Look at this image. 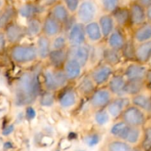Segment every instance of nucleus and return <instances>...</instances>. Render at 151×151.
<instances>
[{"mask_svg": "<svg viewBox=\"0 0 151 151\" xmlns=\"http://www.w3.org/2000/svg\"><path fill=\"white\" fill-rule=\"evenodd\" d=\"M41 72L25 71L21 74L14 86V103L18 107L33 105L41 94Z\"/></svg>", "mask_w": 151, "mask_h": 151, "instance_id": "nucleus-1", "label": "nucleus"}, {"mask_svg": "<svg viewBox=\"0 0 151 151\" xmlns=\"http://www.w3.org/2000/svg\"><path fill=\"white\" fill-rule=\"evenodd\" d=\"M41 80L45 91L55 92L63 89L69 82L63 68H55L51 66L41 70Z\"/></svg>", "mask_w": 151, "mask_h": 151, "instance_id": "nucleus-2", "label": "nucleus"}, {"mask_svg": "<svg viewBox=\"0 0 151 151\" xmlns=\"http://www.w3.org/2000/svg\"><path fill=\"white\" fill-rule=\"evenodd\" d=\"M10 57L18 64H27L38 60L35 44H16L10 50Z\"/></svg>", "mask_w": 151, "mask_h": 151, "instance_id": "nucleus-3", "label": "nucleus"}, {"mask_svg": "<svg viewBox=\"0 0 151 151\" xmlns=\"http://www.w3.org/2000/svg\"><path fill=\"white\" fill-rule=\"evenodd\" d=\"M119 119L131 127L144 128L149 120V115L137 106L131 104L122 112Z\"/></svg>", "mask_w": 151, "mask_h": 151, "instance_id": "nucleus-4", "label": "nucleus"}, {"mask_svg": "<svg viewBox=\"0 0 151 151\" xmlns=\"http://www.w3.org/2000/svg\"><path fill=\"white\" fill-rule=\"evenodd\" d=\"M114 96L108 87H100L90 96L89 105L94 111L106 109Z\"/></svg>", "mask_w": 151, "mask_h": 151, "instance_id": "nucleus-5", "label": "nucleus"}, {"mask_svg": "<svg viewBox=\"0 0 151 151\" xmlns=\"http://www.w3.org/2000/svg\"><path fill=\"white\" fill-rule=\"evenodd\" d=\"M75 15L78 22L86 24L96 20L97 15V6L91 0H83L80 4Z\"/></svg>", "mask_w": 151, "mask_h": 151, "instance_id": "nucleus-6", "label": "nucleus"}, {"mask_svg": "<svg viewBox=\"0 0 151 151\" xmlns=\"http://www.w3.org/2000/svg\"><path fill=\"white\" fill-rule=\"evenodd\" d=\"M89 75L97 87L103 86L114 75V66L107 63H100L89 72Z\"/></svg>", "mask_w": 151, "mask_h": 151, "instance_id": "nucleus-7", "label": "nucleus"}, {"mask_svg": "<svg viewBox=\"0 0 151 151\" xmlns=\"http://www.w3.org/2000/svg\"><path fill=\"white\" fill-rule=\"evenodd\" d=\"M66 35L69 42V47L86 44L87 38L85 31V24L78 21L71 25Z\"/></svg>", "mask_w": 151, "mask_h": 151, "instance_id": "nucleus-8", "label": "nucleus"}, {"mask_svg": "<svg viewBox=\"0 0 151 151\" xmlns=\"http://www.w3.org/2000/svg\"><path fill=\"white\" fill-rule=\"evenodd\" d=\"M131 104V97L128 96L114 97L106 107V110L108 111L112 119H118L120 118L125 109Z\"/></svg>", "mask_w": 151, "mask_h": 151, "instance_id": "nucleus-9", "label": "nucleus"}, {"mask_svg": "<svg viewBox=\"0 0 151 151\" xmlns=\"http://www.w3.org/2000/svg\"><path fill=\"white\" fill-rule=\"evenodd\" d=\"M148 69L149 66L147 64L139 62L130 63L125 67L123 75L128 81H145Z\"/></svg>", "mask_w": 151, "mask_h": 151, "instance_id": "nucleus-10", "label": "nucleus"}, {"mask_svg": "<svg viewBox=\"0 0 151 151\" xmlns=\"http://www.w3.org/2000/svg\"><path fill=\"white\" fill-rule=\"evenodd\" d=\"M91 55V50L89 46L86 44L68 47V58H72L77 60L83 68L89 63Z\"/></svg>", "mask_w": 151, "mask_h": 151, "instance_id": "nucleus-11", "label": "nucleus"}, {"mask_svg": "<svg viewBox=\"0 0 151 151\" xmlns=\"http://www.w3.org/2000/svg\"><path fill=\"white\" fill-rule=\"evenodd\" d=\"M78 101V93L74 88L63 90L58 99L59 107L65 111H69L75 107Z\"/></svg>", "mask_w": 151, "mask_h": 151, "instance_id": "nucleus-12", "label": "nucleus"}, {"mask_svg": "<svg viewBox=\"0 0 151 151\" xmlns=\"http://www.w3.org/2000/svg\"><path fill=\"white\" fill-rule=\"evenodd\" d=\"M63 31V24L51 15H47L42 19V34L50 38H54Z\"/></svg>", "mask_w": 151, "mask_h": 151, "instance_id": "nucleus-13", "label": "nucleus"}, {"mask_svg": "<svg viewBox=\"0 0 151 151\" xmlns=\"http://www.w3.org/2000/svg\"><path fill=\"white\" fill-rule=\"evenodd\" d=\"M131 24L136 27L147 22L146 7L137 0L133 1L129 7Z\"/></svg>", "mask_w": 151, "mask_h": 151, "instance_id": "nucleus-14", "label": "nucleus"}, {"mask_svg": "<svg viewBox=\"0 0 151 151\" xmlns=\"http://www.w3.org/2000/svg\"><path fill=\"white\" fill-rule=\"evenodd\" d=\"M83 69L82 65L78 60L72 58H68L63 67L69 82L75 81L81 78Z\"/></svg>", "mask_w": 151, "mask_h": 151, "instance_id": "nucleus-15", "label": "nucleus"}, {"mask_svg": "<svg viewBox=\"0 0 151 151\" xmlns=\"http://www.w3.org/2000/svg\"><path fill=\"white\" fill-rule=\"evenodd\" d=\"M25 35V27L13 22H11L6 27V39L10 44H17Z\"/></svg>", "mask_w": 151, "mask_h": 151, "instance_id": "nucleus-16", "label": "nucleus"}, {"mask_svg": "<svg viewBox=\"0 0 151 151\" xmlns=\"http://www.w3.org/2000/svg\"><path fill=\"white\" fill-rule=\"evenodd\" d=\"M35 44L38 53V60H47L50 52L52 51L51 38H48L44 34H41L35 38Z\"/></svg>", "mask_w": 151, "mask_h": 151, "instance_id": "nucleus-17", "label": "nucleus"}, {"mask_svg": "<svg viewBox=\"0 0 151 151\" xmlns=\"http://www.w3.org/2000/svg\"><path fill=\"white\" fill-rule=\"evenodd\" d=\"M136 44H141L151 40V22L147 21L139 26L136 27L132 35Z\"/></svg>", "mask_w": 151, "mask_h": 151, "instance_id": "nucleus-18", "label": "nucleus"}, {"mask_svg": "<svg viewBox=\"0 0 151 151\" xmlns=\"http://www.w3.org/2000/svg\"><path fill=\"white\" fill-rule=\"evenodd\" d=\"M44 7L45 6L41 4L28 2L22 4L19 7L18 12H19V14L20 15L21 17L26 19L27 20L30 18L38 16V15L44 13Z\"/></svg>", "mask_w": 151, "mask_h": 151, "instance_id": "nucleus-19", "label": "nucleus"}, {"mask_svg": "<svg viewBox=\"0 0 151 151\" xmlns=\"http://www.w3.org/2000/svg\"><path fill=\"white\" fill-rule=\"evenodd\" d=\"M127 80L122 75H114V74L107 83L109 88L114 97L124 96V88L126 85Z\"/></svg>", "mask_w": 151, "mask_h": 151, "instance_id": "nucleus-20", "label": "nucleus"}, {"mask_svg": "<svg viewBox=\"0 0 151 151\" xmlns=\"http://www.w3.org/2000/svg\"><path fill=\"white\" fill-rule=\"evenodd\" d=\"M135 60L144 64H148L151 61V40L136 44Z\"/></svg>", "mask_w": 151, "mask_h": 151, "instance_id": "nucleus-21", "label": "nucleus"}, {"mask_svg": "<svg viewBox=\"0 0 151 151\" xmlns=\"http://www.w3.org/2000/svg\"><path fill=\"white\" fill-rule=\"evenodd\" d=\"M85 31L87 41L88 42L92 43V44H97L102 41V39L103 38V35L98 21L94 20L85 24Z\"/></svg>", "mask_w": 151, "mask_h": 151, "instance_id": "nucleus-22", "label": "nucleus"}, {"mask_svg": "<svg viewBox=\"0 0 151 151\" xmlns=\"http://www.w3.org/2000/svg\"><path fill=\"white\" fill-rule=\"evenodd\" d=\"M97 87L88 73V75L81 77L80 81H78L77 85L76 90L78 94H81L82 96H91L95 91Z\"/></svg>", "mask_w": 151, "mask_h": 151, "instance_id": "nucleus-23", "label": "nucleus"}, {"mask_svg": "<svg viewBox=\"0 0 151 151\" xmlns=\"http://www.w3.org/2000/svg\"><path fill=\"white\" fill-rule=\"evenodd\" d=\"M50 15H51L54 19L58 21L62 24L67 23L70 19L71 13L66 8L63 2H56L51 6L50 11Z\"/></svg>", "mask_w": 151, "mask_h": 151, "instance_id": "nucleus-24", "label": "nucleus"}, {"mask_svg": "<svg viewBox=\"0 0 151 151\" xmlns=\"http://www.w3.org/2000/svg\"><path fill=\"white\" fill-rule=\"evenodd\" d=\"M98 23L100 24L103 38H107L111 33L116 29V23L113 16L111 13H103L99 17Z\"/></svg>", "mask_w": 151, "mask_h": 151, "instance_id": "nucleus-25", "label": "nucleus"}, {"mask_svg": "<svg viewBox=\"0 0 151 151\" xmlns=\"http://www.w3.org/2000/svg\"><path fill=\"white\" fill-rule=\"evenodd\" d=\"M131 104L137 106L145 111L150 116L151 114V95L144 91L131 97Z\"/></svg>", "mask_w": 151, "mask_h": 151, "instance_id": "nucleus-26", "label": "nucleus"}, {"mask_svg": "<svg viewBox=\"0 0 151 151\" xmlns=\"http://www.w3.org/2000/svg\"><path fill=\"white\" fill-rule=\"evenodd\" d=\"M106 39H107V47L119 51H122L127 41L123 32L116 28Z\"/></svg>", "mask_w": 151, "mask_h": 151, "instance_id": "nucleus-27", "label": "nucleus"}, {"mask_svg": "<svg viewBox=\"0 0 151 151\" xmlns=\"http://www.w3.org/2000/svg\"><path fill=\"white\" fill-rule=\"evenodd\" d=\"M131 126L128 124L125 123L123 120L118 119L112 125L111 128H110V134L114 139L123 140L125 141L128 134L129 133Z\"/></svg>", "mask_w": 151, "mask_h": 151, "instance_id": "nucleus-28", "label": "nucleus"}, {"mask_svg": "<svg viewBox=\"0 0 151 151\" xmlns=\"http://www.w3.org/2000/svg\"><path fill=\"white\" fill-rule=\"evenodd\" d=\"M25 33L27 36L35 38L42 34V19L38 16L27 19L25 26Z\"/></svg>", "mask_w": 151, "mask_h": 151, "instance_id": "nucleus-29", "label": "nucleus"}, {"mask_svg": "<svg viewBox=\"0 0 151 151\" xmlns=\"http://www.w3.org/2000/svg\"><path fill=\"white\" fill-rule=\"evenodd\" d=\"M68 59V48L65 50H52L47 61L50 66L55 68H63Z\"/></svg>", "mask_w": 151, "mask_h": 151, "instance_id": "nucleus-30", "label": "nucleus"}, {"mask_svg": "<svg viewBox=\"0 0 151 151\" xmlns=\"http://www.w3.org/2000/svg\"><path fill=\"white\" fill-rule=\"evenodd\" d=\"M116 23V26L124 27L128 23H131L129 7H118L111 13Z\"/></svg>", "mask_w": 151, "mask_h": 151, "instance_id": "nucleus-31", "label": "nucleus"}, {"mask_svg": "<svg viewBox=\"0 0 151 151\" xmlns=\"http://www.w3.org/2000/svg\"><path fill=\"white\" fill-rule=\"evenodd\" d=\"M147 86L145 81H127L126 85L124 88V96L132 97L135 94L144 91L145 88Z\"/></svg>", "mask_w": 151, "mask_h": 151, "instance_id": "nucleus-32", "label": "nucleus"}, {"mask_svg": "<svg viewBox=\"0 0 151 151\" xmlns=\"http://www.w3.org/2000/svg\"><path fill=\"white\" fill-rule=\"evenodd\" d=\"M103 58L105 60V63H107L114 66L120 62L122 55L119 50H114L107 47L103 51Z\"/></svg>", "mask_w": 151, "mask_h": 151, "instance_id": "nucleus-33", "label": "nucleus"}, {"mask_svg": "<svg viewBox=\"0 0 151 151\" xmlns=\"http://www.w3.org/2000/svg\"><path fill=\"white\" fill-rule=\"evenodd\" d=\"M107 151H133V147L127 142L114 138L108 142Z\"/></svg>", "mask_w": 151, "mask_h": 151, "instance_id": "nucleus-34", "label": "nucleus"}, {"mask_svg": "<svg viewBox=\"0 0 151 151\" xmlns=\"http://www.w3.org/2000/svg\"><path fill=\"white\" fill-rule=\"evenodd\" d=\"M51 47L52 50H65L69 47V42L66 34L61 33L58 34L51 38Z\"/></svg>", "mask_w": 151, "mask_h": 151, "instance_id": "nucleus-35", "label": "nucleus"}, {"mask_svg": "<svg viewBox=\"0 0 151 151\" xmlns=\"http://www.w3.org/2000/svg\"><path fill=\"white\" fill-rule=\"evenodd\" d=\"M143 135V128L141 127H131L128 134L125 142L131 145H136L142 141Z\"/></svg>", "mask_w": 151, "mask_h": 151, "instance_id": "nucleus-36", "label": "nucleus"}, {"mask_svg": "<svg viewBox=\"0 0 151 151\" xmlns=\"http://www.w3.org/2000/svg\"><path fill=\"white\" fill-rule=\"evenodd\" d=\"M111 119H112L106 110V108L94 111V121L98 126H105L110 122Z\"/></svg>", "mask_w": 151, "mask_h": 151, "instance_id": "nucleus-37", "label": "nucleus"}, {"mask_svg": "<svg viewBox=\"0 0 151 151\" xmlns=\"http://www.w3.org/2000/svg\"><path fill=\"white\" fill-rule=\"evenodd\" d=\"M38 100L41 107L45 108V109L53 107L55 103V97L54 92L46 91L45 92L41 93Z\"/></svg>", "mask_w": 151, "mask_h": 151, "instance_id": "nucleus-38", "label": "nucleus"}, {"mask_svg": "<svg viewBox=\"0 0 151 151\" xmlns=\"http://www.w3.org/2000/svg\"><path fill=\"white\" fill-rule=\"evenodd\" d=\"M141 147L144 151H151V125L143 128V135L141 141Z\"/></svg>", "mask_w": 151, "mask_h": 151, "instance_id": "nucleus-39", "label": "nucleus"}, {"mask_svg": "<svg viewBox=\"0 0 151 151\" xmlns=\"http://www.w3.org/2000/svg\"><path fill=\"white\" fill-rule=\"evenodd\" d=\"M15 10L12 7H8L0 14V27H7L13 19Z\"/></svg>", "mask_w": 151, "mask_h": 151, "instance_id": "nucleus-40", "label": "nucleus"}, {"mask_svg": "<svg viewBox=\"0 0 151 151\" xmlns=\"http://www.w3.org/2000/svg\"><path fill=\"white\" fill-rule=\"evenodd\" d=\"M135 49L136 44L134 40H133V38L131 39V41H126L125 47L122 50V55L126 58L135 59Z\"/></svg>", "mask_w": 151, "mask_h": 151, "instance_id": "nucleus-41", "label": "nucleus"}, {"mask_svg": "<svg viewBox=\"0 0 151 151\" xmlns=\"http://www.w3.org/2000/svg\"><path fill=\"white\" fill-rule=\"evenodd\" d=\"M101 4L104 13L111 14L119 7V0H101Z\"/></svg>", "mask_w": 151, "mask_h": 151, "instance_id": "nucleus-42", "label": "nucleus"}, {"mask_svg": "<svg viewBox=\"0 0 151 151\" xmlns=\"http://www.w3.org/2000/svg\"><path fill=\"white\" fill-rule=\"evenodd\" d=\"M101 141V135L98 133L93 132L87 134L84 138V142L88 147H94Z\"/></svg>", "mask_w": 151, "mask_h": 151, "instance_id": "nucleus-43", "label": "nucleus"}, {"mask_svg": "<svg viewBox=\"0 0 151 151\" xmlns=\"http://www.w3.org/2000/svg\"><path fill=\"white\" fill-rule=\"evenodd\" d=\"M63 3L71 13V15L75 14L78 7L81 4L80 0H63Z\"/></svg>", "mask_w": 151, "mask_h": 151, "instance_id": "nucleus-44", "label": "nucleus"}, {"mask_svg": "<svg viewBox=\"0 0 151 151\" xmlns=\"http://www.w3.org/2000/svg\"><path fill=\"white\" fill-rule=\"evenodd\" d=\"M25 118L28 121H32L35 119L37 116V111L36 109L33 107L32 105L27 106L25 107Z\"/></svg>", "mask_w": 151, "mask_h": 151, "instance_id": "nucleus-45", "label": "nucleus"}, {"mask_svg": "<svg viewBox=\"0 0 151 151\" xmlns=\"http://www.w3.org/2000/svg\"><path fill=\"white\" fill-rule=\"evenodd\" d=\"M14 131V125H7L6 128H4L2 131V134L4 136H8L10 135L11 133H13V131Z\"/></svg>", "mask_w": 151, "mask_h": 151, "instance_id": "nucleus-46", "label": "nucleus"}, {"mask_svg": "<svg viewBox=\"0 0 151 151\" xmlns=\"http://www.w3.org/2000/svg\"><path fill=\"white\" fill-rule=\"evenodd\" d=\"M6 43V36L4 34L0 32V52L3 51L5 47Z\"/></svg>", "mask_w": 151, "mask_h": 151, "instance_id": "nucleus-47", "label": "nucleus"}, {"mask_svg": "<svg viewBox=\"0 0 151 151\" xmlns=\"http://www.w3.org/2000/svg\"><path fill=\"white\" fill-rule=\"evenodd\" d=\"M58 0H41V4L44 6H52Z\"/></svg>", "mask_w": 151, "mask_h": 151, "instance_id": "nucleus-48", "label": "nucleus"}, {"mask_svg": "<svg viewBox=\"0 0 151 151\" xmlns=\"http://www.w3.org/2000/svg\"><path fill=\"white\" fill-rule=\"evenodd\" d=\"M145 83L147 86H151V68L149 67L148 70H147V75H146L145 78Z\"/></svg>", "mask_w": 151, "mask_h": 151, "instance_id": "nucleus-49", "label": "nucleus"}, {"mask_svg": "<svg viewBox=\"0 0 151 151\" xmlns=\"http://www.w3.org/2000/svg\"><path fill=\"white\" fill-rule=\"evenodd\" d=\"M146 15H147V20L151 22V3L146 7Z\"/></svg>", "mask_w": 151, "mask_h": 151, "instance_id": "nucleus-50", "label": "nucleus"}, {"mask_svg": "<svg viewBox=\"0 0 151 151\" xmlns=\"http://www.w3.org/2000/svg\"><path fill=\"white\" fill-rule=\"evenodd\" d=\"M137 1H139L140 4H142V5L145 6V7L151 3V0H137Z\"/></svg>", "mask_w": 151, "mask_h": 151, "instance_id": "nucleus-51", "label": "nucleus"}, {"mask_svg": "<svg viewBox=\"0 0 151 151\" xmlns=\"http://www.w3.org/2000/svg\"><path fill=\"white\" fill-rule=\"evenodd\" d=\"M12 147H13V145H12V144L10 142H6L5 144L4 145V147L5 149H10Z\"/></svg>", "mask_w": 151, "mask_h": 151, "instance_id": "nucleus-52", "label": "nucleus"}, {"mask_svg": "<svg viewBox=\"0 0 151 151\" xmlns=\"http://www.w3.org/2000/svg\"><path fill=\"white\" fill-rule=\"evenodd\" d=\"M133 151H144V150H143V149L141 147H135V148H133Z\"/></svg>", "mask_w": 151, "mask_h": 151, "instance_id": "nucleus-53", "label": "nucleus"}, {"mask_svg": "<svg viewBox=\"0 0 151 151\" xmlns=\"http://www.w3.org/2000/svg\"><path fill=\"white\" fill-rule=\"evenodd\" d=\"M149 121H150V124L151 125V114L149 116Z\"/></svg>", "mask_w": 151, "mask_h": 151, "instance_id": "nucleus-54", "label": "nucleus"}, {"mask_svg": "<svg viewBox=\"0 0 151 151\" xmlns=\"http://www.w3.org/2000/svg\"><path fill=\"white\" fill-rule=\"evenodd\" d=\"M1 1L0 0V6H1Z\"/></svg>", "mask_w": 151, "mask_h": 151, "instance_id": "nucleus-55", "label": "nucleus"}, {"mask_svg": "<svg viewBox=\"0 0 151 151\" xmlns=\"http://www.w3.org/2000/svg\"><path fill=\"white\" fill-rule=\"evenodd\" d=\"M56 151H60V150H57Z\"/></svg>", "mask_w": 151, "mask_h": 151, "instance_id": "nucleus-56", "label": "nucleus"}, {"mask_svg": "<svg viewBox=\"0 0 151 151\" xmlns=\"http://www.w3.org/2000/svg\"><path fill=\"white\" fill-rule=\"evenodd\" d=\"M79 151H84V150H79Z\"/></svg>", "mask_w": 151, "mask_h": 151, "instance_id": "nucleus-57", "label": "nucleus"}]
</instances>
